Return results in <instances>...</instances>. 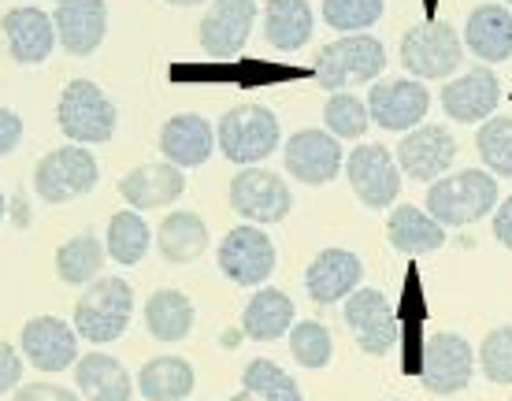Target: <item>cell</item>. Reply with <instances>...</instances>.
<instances>
[{
    "instance_id": "1",
    "label": "cell",
    "mask_w": 512,
    "mask_h": 401,
    "mask_svg": "<svg viewBox=\"0 0 512 401\" xmlns=\"http://www.w3.org/2000/svg\"><path fill=\"white\" fill-rule=\"evenodd\" d=\"M130 320H134V286L119 275L93 279L82 290V298L75 301V312H71L78 338L93 342V346H108V342L123 338Z\"/></svg>"
},
{
    "instance_id": "2",
    "label": "cell",
    "mask_w": 512,
    "mask_h": 401,
    "mask_svg": "<svg viewBox=\"0 0 512 401\" xmlns=\"http://www.w3.org/2000/svg\"><path fill=\"white\" fill-rule=\"evenodd\" d=\"M56 127L71 145H108L116 138L119 112L112 97L90 82V78H71L60 101H56Z\"/></svg>"
},
{
    "instance_id": "3",
    "label": "cell",
    "mask_w": 512,
    "mask_h": 401,
    "mask_svg": "<svg viewBox=\"0 0 512 401\" xmlns=\"http://www.w3.org/2000/svg\"><path fill=\"white\" fill-rule=\"evenodd\" d=\"M498 208V179L483 168L449 171L427 190V212L442 227H472Z\"/></svg>"
},
{
    "instance_id": "4",
    "label": "cell",
    "mask_w": 512,
    "mask_h": 401,
    "mask_svg": "<svg viewBox=\"0 0 512 401\" xmlns=\"http://www.w3.org/2000/svg\"><path fill=\"white\" fill-rule=\"evenodd\" d=\"M312 71L327 93H349V86L379 82L386 71V45L372 34H346L316 52Z\"/></svg>"
},
{
    "instance_id": "5",
    "label": "cell",
    "mask_w": 512,
    "mask_h": 401,
    "mask_svg": "<svg viewBox=\"0 0 512 401\" xmlns=\"http://www.w3.org/2000/svg\"><path fill=\"white\" fill-rule=\"evenodd\" d=\"M282 142V123L279 116L264 108V104H238L231 112H223L216 127V145L219 153L231 164L242 168H256L264 164Z\"/></svg>"
},
{
    "instance_id": "6",
    "label": "cell",
    "mask_w": 512,
    "mask_h": 401,
    "mask_svg": "<svg viewBox=\"0 0 512 401\" xmlns=\"http://www.w3.org/2000/svg\"><path fill=\"white\" fill-rule=\"evenodd\" d=\"M101 182L97 156L86 145H60L34 164V197L45 205H67L86 197Z\"/></svg>"
},
{
    "instance_id": "7",
    "label": "cell",
    "mask_w": 512,
    "mask_h": 401,
    "mask_svg": "<svg viewBox=\"0 0 512 401\" xmlns=\"http://www.w3.org/2000/svg\"><path fill=\"white\" fill-rule=\"evenodd\" d=\"M397 52H401V67L420 82H431V78L449 82V75L464 60V41L449 23L427 19V23H416L401 34V49Z\"/></svg>"
},
{
    "instance_id": "8",
    "label": "cell",
    "mask_w": 512,
    "mask_h": 401,
    "mask_svg": "<svg viewBox=\"0 0 512 401\" xmlns=\"http://www.w3.org/2000/svg\"><path fill=\"white\" fill-rule=\"evenodd\" d=\"M219 272L227 275L238 286H264L279 268V249L268 238L264 227L256 223H238L223 234V242L216 249Z\"/></svg>"
},
{
    "instance_id": "9",
    "label": "cell",
    "mask_w": 512,
    "mask_h": 401,
    "mask_svg": "<svg viewBox=\"0 0 512 401\" xmlns=\"http://www.w3.org/2000/svg\"><path fill=\"white\" fill-rule=\"evenodd\" d=\"M475 350L464 335H453V331H435V335L423 342L420 350V372L423 387L438 394V398H449V394H461L475 376Z\"/></svg>"
},
{
    "instance_id": "10",
    "label": "cell",
    "mask_w": 512,
    "mask_h": 401,
    "mask_svg": "<svg viewBox=\"0 0 512 401\" xmlns=\"http://www.w3.org/2000/svg\"><path fill=\"white\" fill-rule=\"evenodd\" d=\"M227 201L245 223H282L294 208V194L282 175L268 168H242L227 186Z\"/></svg>"
},
{
    "instance_id": "11",
    "label": "cell",
    "mask_w": 512,
    "mask_h": 401,
    "mask_svg": "<svg viewBox=\"0 0 512 401\" xmlns=\"http://www.w3.org/2000/svg\"><path fill=\"white\" fill-rule=\"evenodd\" d=\"M427 108H431V93L420 78H379L368 90V116L375 127L390 134H409L423 127Z\"/></svg>"
},
{
    "instance_id": "12",
    "label": "cell",
    "mask_w": 512,
    "mask_h": 401,
    "mask_svg": "<svg viewBox=\"0 0 512 401\" xmlns=\"http://www.w3.org/2000/svg\"><path fill=\"white\" fill-rule=\"evenodd\" d=\"M346 179L364 208H394L401 194V168L379 142H364L346 156Z\"/></svg>"
},
{
    "instance_id": "13",
    "label": "cell",
    "mask_w": 512,
    "mask_h": 401,
    "mask_svg": "<svg viewBox=\"0 0 512 401\" xmlns=\"http://www.w3.org/2000/svg\"><path fill=\"white\" fill-rule=\"evenodd\" d=\"M282 164L305 186H327L346 171V153L331 130L305 127L290 134V142L282 149Z\"/></svg>"
},
{
    "instance_id": "14",
    "label": "cell",
    "mask_w": 512,
    "mask_h": 401,
    "mask_svg": "<svg viewBox=\"0 0 512 401\" xmlns=\"http://www.w3.org/2000/svg\"><path fill=\"white\" fill-rule=\"evenodd\" d=\"M19 350L26 364H34L38 372H67L82 357V338L75 324H67L60 316H34L23 324Z\"/></svg>"
},
{
    "instance_id": "15",
    "label": "cell",
    "mask_w": 512,
    "mask_h": 401,
    "mask_svg": "<svg viewBox=\"0 0 512 401\" xmlns=\"http://www.w3.org/2000/svg\"><path fill=\"white\" fill-rule=\"evenodd\" d=\"M346 327L353 331L357 338L360 353H368V357H386V353L394 350L397 342V316L390 309V301H386L383 290H375V286H360L357 294H349L346 298Z\"/></svg>"
},
{
    "instance_id": "16",
    "label": "cell",
    "mask_w": 512,
    "mask_h": 401,
    "mask_svg": "<svg viewBox=\"0 0 512 401\" xmlns=\"http://www.w3.org/2000/svg\"><path fill=\"white\" fill-rule=\"evenodd\" d=\"M457 160V138L442 123H423L397 145V168L416 182H438Z\"/></svg>"
},
{
    "instance_id": "17",
    "label": "cell",
    "mask_w": 512,
    "mask_h": 401,
    "mask_svg": "<svg viewBox=\"0 0 512 401\" xmlns=\"http://www.w3.org/2000/svg\"><path fill=\"white\" fill-rule=\"evenodd\" d=\"M438 104L453 123H464V127H475V123H487L494 116V108L501 104V82L490 67H472L464 75L442 82V93H438Z\"/></svg>"
},
{
    "instance_id": "18",
    "label": "cell",
    "mask_w": 512,
    "mask_h": 401,
    "mask_svg": "<svg viewBox=\"0 0 512 401\" xmlns=\"http://www.w3.org/2000/svg\"><path fill=\"white\" fill-rule=\"evenodd\" d=\"M0 30H4L8 56L23 67H41L52 52L60 49L52 12H41L38 4H19V8H8V15L0 19Z\"/></svg>"
},
{
    "instance_id": "19",
    "label": "cell",
    "mask_w": 512,
    "mask_h": 401,
    "mask_svg": "<svg viewBox=\"0 0 512 401\" xmlns=\"http://www.w3.org/2000/svg\"><path fill=\"white\" fill-rule=\"evenodd\" d=\"M60 49L75 60H86L108 38V4L104 0H56L52 8Z\"/></svg>"
},
{
    "instance_id": "20",
    "label": "cell",
    "mask_w": 512,
    "mask_h": 401,
    "mask_svg": "<svg viewBox=\"0 0 512 401\" xmlns=\"http://www.w3.org/2000/svg\"><path fill=\"white\" fill-rule=\"evenodd\" d=\"M364 286V260L349 249H320L305 268V290L316 305H338Z\"/></svg>"
},
{
    "instance_id": "21",
    "label": "cell",
    "mask_w": 512,
    "mask_h": 401,
    "mask_svg": "<svg viewBox=\"0 0 512 401\" xmlns=\"http://www.w3.org/2000/svg\"><path fill=\"white\" fill-rule=\"evenodd\" d=\"M256 26V0H212L201 15L197 38L212 56H238Z\"/></svg>"
},
{
    "instance_id": "22",
    "label": "cell",
    "mask_w": 512,
    "mask_h": 401,
    "mask_svg": "<svg viewBox=\"0 0 512 401\" xmlns=\"http://www.w3.org/2000/svg\"><path fill=\"white\" fill-rule=\"evenodd\" d=\"M160 153L182 171L201 168L216 153V127L197 112H179L160 127Z\"/></svg>"
},
{
    "instance_id": "23",
    "label": "cell",
    "mask_w": 512,
    "mask_h": 401,
    "mask_svg": "<svg viewBox=\"0 0 512 401\" xmlns=\"http://www.w3.org/2000/svg\"><path fill=\"white\" fill-rule=\"evenodd\" d=\"M186 194V171L175 164H141L119 179V197L127 201L134 212H156V208H171Z\"/></svg>"
},
{
    "instance_id": "24",
    "label": "cell",
    "mask_w": 512,
    "mask_h": 401,
    "mask_svg": "<svg viewBox=\"0 0 512 401\" xmlns=\"http://www.w3.org/2000/svg\"><path fill=\"white\" fill-rule=\"evenodd\" d=\"M464 52L483 64L512 60V8L505 4H479L464 23Z\"/></svg>"
},
{
    "instance_id": "25",
    "label": "cell",
    "mask_w": 512,
    "mask_h": 401,
    "mask_svg": "<svg viewBox=\"0 0 512 401\" xmlns=\"http://www.w3.org/2000/svg\"><path fill=\"white\" fill-rule=\"evenodd\" d=\"M75 387L86 401H130L134 398V379L127 364L104 350L82 353L75 364Z\"/></svg>"
},
{
    "instance_id": "26",
    "label": "cell",
    "mask_w": 512,
    "mask_h": 401,
    "mask_svg": "<svg viewBox=\"0 0 512 401\" xmlns=\"http://www.w3.org/2000/svg\"><path fill=\"white\" fill-rule=\"evenodd\" d=\"M294 324H297L294 298L286 290H279V286H256V294L245 301L242 331L253 342H275V338L290 335Z\"/></svg>"
},
{
    "instance_id": "27",
    "label": "cell",
    "mask_w": 512,
    "mask_h": 401,
    "mask_svg": "<svg viewBox=\"0 0 512 401\" xmlns=\"http://www.w3.org/2000/svg\"><path fill=\"white\" fill-rule=\"evenodd\" d=\"M386 238L397 253L427 257V253H438L446 246V227L416 205H394L390 220H386Z\"/></svg>"
},
{
    "instance_id": "28",
    "label": "cell",
    "mask_w": 512,
    "mask_h": 401,
    "mask_svg": "<svg viewBox=\"0 0 512 401\" xmlns=\"http://www.w3.org/2000/svg\"><path fill=\"white\" fill-rule=\"evenodd\" d=\"M156 249L167 264H193L208 253V227L190 208L167 212L156 227Z\"/></svg>"
},
{
    "instance_id": "29",
    "label": "cell",
    "mask_w": 512,
    "mask_h": 401,
    "mask_svg": "<svg viewBox=\"0 0 512 401\" xmlns=\"http://www.w3.org/2000/svg\"><path fill=\"white\" fill-rule=\"evenodd\" d=\"M134 383H138V394L145 401H190L193 387H197V372L186 357L160 353V357L141 364Z\"/></svg>"
},
{
    "instance_id": "30",
    "label": "cell",
    "mask_w": 512,
    "mask_h": 401,
    "mask_svg": "<svg viewBox=\"0 0 512 401\" xmlns=\"http://www.w3.org/2000/svg\"><path fill=\"white\" fill-rule=\"evenodd\" d=\"M316 15L308 0H268L264 4V41L275 52H297L312 41Z\"/></svg>"
},
{
    "instance_id": "31",
    "label": "cell",
    "mask_w": 512,
    "mask_h": 401,
    "mask_svg": "<svg viewBox=\"0 0 512 401\" xmlns=\"http://www.w3.org/2000/svg\"><path fill=\"white\" fill-rule=\"evenodd\" d=\"M141 316H145V331L156 342H182L193 335V324H197V309L182 290H156L145 301Z\"/></svg>"
},
{
    "instance_id": "32",
    "label": "cell",
    "mask_w": 512,
    "mask_h": 401,
    "mask_svg": "<svg viewBox=\"0 0 512 401\" xmlns=\"http://www.w3.org/2000/svg\"><path fill=\"white\" fill-rule=\"evenodd\" d=\"M104 260H108V253H104V246L93 234H75V238H67V242L56 246L52 268H56V279H60V283L82 286V290H86L93 279H101Z\"/></svg>"
},
{
    "instance_id": "33",
    "label": "cell",
    "mask_w": 512,
    "mask_h": 401,
    "mask_svg": "<svg viewBox=\"0 0 512 401\" xmlns=\"http://www.w3.org/2000/svg\"><path fill=\"white\" fill-rule=\"evenodd\" d=\"M149 249H153V231H149V223L141 212L134 208H123L116 212L112 220H108V234H104V253L123 264V268H134L141 260L149 257Z\"/></svg>"
},
{
    "instance_id": "34",
    "label": "cell",
    "mask_w": 512,
    "mask_h": 401,
    "mask_svg": "<svg viewBox=\"0 0 512 401\" xmlns=\"http://www.w3.org/2000/svg\"><path fill=\"white\" fill-rule=\"evenodd\" d=\"M242 390L245 394H256L260 401H305L297 379L290 372H282L279 364L268 361V357H253L242 372Z\"/></svg>"
},
{
    "instance_id": "35",
    "label": "cell",
    "mask_w": 512,
    "mask_h": 401,
    "mask_svg": "<svg viewBox=\"0 0 512 401\" xmlns=\"http://www.w3.org/2000/svg\"><path fill=\"white\" fill-rule=\"evenodd\" d=\"M372 127L368 101H360L357 93H331L323 104V130H331L338 142H360Z\"/></svg>"
},
{
    "instance_id": "36",
    "label": "cell",
    "mask_w": 512,
    "mask_h": 401,
    "mask_svg": "<svg viewBox=\"0 0 512 401\" xmlns=\"http://www.w3.org/2000/svg\"><path fill=\"white\" fill-rule=\"evenodd\" d=\"M475 149L494 179H512V116H490L475 134Z\"/></svg>"
},
{
    "instance_id": "37",
    "label": "cell",
    "mask_w": 512,
    "mask_h": 401,
    "mask_svg": "<svg viewBox=\"0 0 512 401\" xmlns=\"http://www.w3.org/2000/svg\"><path fill=\"white\" fill-rule=\"evenodd\" d=\"M290 357H294L305 372H320L334 361V338L331 331L320 324V320H301V324L290 327Z\"/></svg>"
},
{
    "instance_id": "38",
    "label": "cell",
    "mask_w": 512,
    "mask_h": 401,
    "mask_svg": "<svg viewBox=\"0 0 512 401\" xmlns=\"http://www.w3.org/2000/svg\"><path fill=\"white\" fill-rule=\"evenodd\" d=\"M386 4L383 0H323V23L338 30L342 38L346 34H368L379 19H383Z\"/></svg>"
},
{
    "instance_id": "39",
    "label": "cell",
    "mask_w": 512,
    "mask_h": 401,
    "mask_svg": "<svg viewBox=\"0 0 512 401\" xmlns=\"http://www.w3.org/2000/svg\"><path fill=\"white\" fill-rule=\"evenodd\" d=\"M475 361H479V372H483L494 387H512V324L494 327V331L483 338Z\"/></svg>"
},
{
    "instance_id": "40",
    "label": "cell",
    "mask_w": 512,
    "mask_h": 401,
    "mask_svg": "<svg viewBox=\"0 0 512 401\" xmlns=\"http://www.w3.org/2000/svg\"><path fill=\"white\" fill-rule=\"evenodd\" d=\"M23 372H26L23 350H15L12 342L0 338V394L23 387Z\"/></svg>"
},
{
    "instance_id": "41",
    "label": "cell",
    "mask_w": 512,
    "mask_h": 401,
    "mask_svg": "<svg viewBox=\"0 0 512 401\" xmlns=\"http://www.w3.org/2000/svg\"><path fill=\"white\" fill-rule=\"evenodd\" d=\"M23 116L15 112V108H4L0 104V160L4 156H12L19 145H23Z\"/></svg>"
},
{
    "instance_id": "42",
    "label": "cell",
    "mask_w": 512,
    "mask_h": 401,
    "mask_svg": "<svg viewBox=\"0 0 512 401\" xmlns=\"http://www.w3.org/2000/svg\"><path fill=\"white\" fill-rule=\"evenodd\" d=\"M15 401H82L75 390L60 387V383H26L15 390Z\"/></svg>"
},
{
    "instance_id": "43",
    "label": "cell",
    "mask_w": 512,
    "mask_h": 401,
    "mask_svg": "<svg viewBox=\"0 0 512 401\" xmlns=\"http://www.w3.org/2000/svg\"><path fill=\"white\" fill-rule=\"evenodd\" d=\"M490 231H494V238H498L501 246L512 249V194L494 208V223H490Z\"/></svg>"
},
{
    "instance_id": "44",
    "label": "cell",
    "mask_w": 512,
    "mask_h": 401,
    "mask_svg": "<svg viewBox=\"0 0 512 401\" xmlns=\"http://www.w3.org/2000/svg\"><path fill=\"white\" fill-rule=\"evenodd\" d=\"M171 8H197V4H208V0H164Z\"/></svg>"
},
{
    "instance_id": "45",
    "label": "cell",
    "mask_w": 512,
    "mask_h": 401,
    "mask_svg": "<svg viewBox=\"0 0 512 401\" xmlns=\"http://www.w3.org/2000/svg\"><path fill=\"white\" fill-rule=\"evenodd\" d=\"M4 220H8V197L0 190V227H4Z\"/></svg>"
},
{
    "instance_id": "46",
    "label": "cell",
    "mask_w": 512,
    "mask_h": 401,
    "mask_svg": "<svg viewBox=\"0 0 512 401\" xmlns=\"http://www.w3.org/2000/svg\"><path fill=\"white\" fill-rule=\"evenodd\" d=\"M505 8H512V0H505Z\"/></svg>"
},
{
    "instance_id": "47",
    "label": "cell",
    "mask_w": 512,
    "mask_h": 401,
    "mask_svg": "<svg viewBox=\"0 0 512 401\" xmlns=\"http://www.w3.org/2000/svg\"><path fill=\"white\" fill-rule=\"evenodd\" d=\"M386 401H397V398H386Z\"/></svg>"
},
{
    "instance_id": "48",
    "label": "cell",
    "mask_w": 512,
    "mask_h": 401,
    "mask_svg": "<svg viewBox=\"0 0 512 401\" xmlns=\"http://www.w3.org/2000/svg\"><path fill=\"white\" fill-rule=\"evenodd\" d=\"M509 401H512V398H509Z\"/></svg>"
}]
</instances>
